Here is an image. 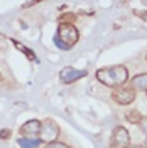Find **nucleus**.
Wrapping results in <instances>:
<instances>
[{"mask_svg":"<svg viewBox=\"0 0 147 148\" xmlns=\"http://www.w3.org/2000/svg\"><path fill=\"white\" fill-rule=\"evenodd\" d=\"M96 79L108 88H119L123 86L129 79V71L123 66H112V67H101L96 71Z\"/></svg>","mask_w":147,"mask_h":148,"instance_id":"obj_1","label":"nucleus"},{"mask_svg":"<svg viewBox=\"0 0 147 148\" xmlns=\"http://www.w3.org/2000/svg\"><path fill=\"white\" fill-rule=\"evenodd\" d=\"M56 37H58V39H59L68 49H71V47L78 42V39H80V32H78V29L74 27L71 22H61V24L58 25Z\"/></svg>","mask_w":147,"mask_h":148,"instance_id":"obj_2","label":"nucleus"},{"mask_svg":"<svg viewBox=\"0 0 147 148\" xmlns=\"http://www.w3.org/2000/svg\"><path fill=\"white\" fill-rule=\"evenodd\" d=\"M58 136H59V126H58V123H56L54 120H44V121H42L39 140L49 145V143L56 141Z\"/></svg>","mask_w":147,"mask_h":148,"instance_id":"obj_3","label":"nucleus"},{"mask_svg":"<svg viewBox=\"0 0 147 148\" xmlns=\"http://www.w3.org/2000/svg\"><path fill=\"white\" fill-rule=\"evenodd\" d=\"M130 147V135L123 126H117L112 133L110 148H129Z\"/></svg>","mask_w":147,"mask_h":148,"instance_id":"obj_4","label":"nucleus"},{"mask_svg":"<svg viewBox=\"0 0 147 148\" xmlns=\"http://www.w3.org/2000/svg\"><path fill=\"white\" fill-rule=\"evenodd\" d=\"M41 121L39 120H29L26 125L20 126V135L22 138H29V140H39L41 135Z\"/></svg>","mask_w":147,"mask_h":148,"instance_id":"obj_5","label":"nucleus"},{"mask_svg":"<svg viewBox=\"0 0 147 148\" xmlns=\"http://www.w3.org/2000/svg\"><path fill=\"white\" fill-rule=\"evenodd\" d=\"M112 98L119 104H130L135 101V91L132 88H120L112 92Z\"/></svg>","mask_w":147,"mask_h":148,"instance_id":"obj_6","label":"nucleus"},{"mask_svg":"<svg viewBox=\"0 0 147 148\" xmlns=\"http://www.w3.org/2000/svg\"><path fill=\"white\" fill-rule=\"evenodd\" d=\"M85 76H86V71H78V69H74V67H64V69L59 73V79L64 84H69V83H74V81L80 79V77H85Z\"/></svg>","mask_w":147,"mask_h":148,"instance_id":"obj_7","label":"nucleus"},{"mask_svg":"<svg viewBox=\"0 0 147 148\" xmlns=\"http://www.w3.org/2000/svg\"><path fill=\"white\" fill-rule=\"evenodd\" d=\"M132 89L135 91H147V74H139L132 79Z\"/></svg>","mask_w":147,"mask_h":148,"instance_id":"obj_8","label":"nucleus"},{"mask_svg":"<svg viewBox=\"0 0 147 148\" xmlns=\"http://www.w3.org/2000/svg\"><path fill=\"white\" fill-rule=\"evenodd\" d=\"M17 143H19V147H22V148H37L39 145H41V140H29V138H20L17 140Z\"/></svg>","mask_w":147,"mask_h":148,"instance_id":"obj_9","label":"nucleus"},{"mask_svg":"<svg viewBox=\"0 0 147 148\" xmlns=\"http://www.w3.org/2000/svg\"><path fill=\"white\" fill-rule=\"evenodd\" d=\"M125 118H127L130 123H137V125H139V123L142 121V118H144V116H142L137 110H129L127 113H125Z\"/></svg>","mask_w":147,"mask_h":148,"instance_id":"obj_10","label":"nucleus"},{"mask_svg":"<svg viewBox=\"0 0 147 148\" xmlns=\"http://www.w3.org/2000/svg\"><path fill=\"white\" fill-rule=\"evenodd\" d=\"M14 44H15V46H17V49H20V51H22L24 54H27V57L31 59V61H37V57L34 56V52H32L31 49H27V47H24L22 44H19V42H15V40H14Z\"/></svg>","mask_w":147,"mask_h":148,"instance_id":"obj_11","label":"nucleus"},{"mask_svg":"<svg viewBox=\"0 0 147 148\" xmlns=\"http://www.w3.org/2000/svg\"><path fill=\"white\" fill-rule=\"evenodd\" d=\"M139 126H140V130H142V133H146L147 135V116L142 118V121L139 123Z\"/></svg>","mask_w":147,"mask_h":148,"instance_id":"obj_12","label":"nucleus"},{"mask_svg":"<svg viewBox=\"0 0 147 148\" xmlns=\"http://www.w3.org/2000/svg\"><path fill=\"white\" fill-rule=\"evenodd\" d=\"M46 148H68L64 143H59V141H53V143H49Z\"/></svg>","mask_w":147,"mask_h":148,"instance_id":"obj_13","label":"nucleus"},{"mask_svg":"<svg viewBox=\"0 0 147 148\" xmlns=\"http://www.w3.org/2000/svg\"><path fill=\"white\" fill-rule=\"evenodd\" d=\"M0 138L2 140H7V138H10V130H2V131H0Z\"/></svg>","mask_w":147,"mask_h":148,"instance_id":"obj_14","label":"nucleus"},{"mask_svg":"<svg viewBox=\"0 0 147 148\" xmlns=\"http://www.w3.org/2000/svg\"><path fill=\"white\" fill-rule=\"evenodd\" d=\"M54 44L59 47V49H63V51H68V47H66L64 44H63V42H61V40H59V39H58L56 36H54Z\"/></svg>","mask_w":147,"mask_h":148,"instance_id":"obj_15","label":"nucleus"},{"mask_svg":"<svg viewBox=\"0 0 147 148\" xmlns=\"http://www.w3.org/2000/svg\"><path fill=\"white\" fill-rule=\"evenodd\" d=\"M59 20H61V22H68V20H69V22H71V20H74V15H71V14H66V15H61V17H59Z\"/></svg>","mask_w":147,"mask_h":148,"instance_id":"obj_16","label":"nucleus"},{"mask_svg":"<svg viewBox=\"0 0 147 148\" xmlns=\"http://www.w3.org/2000/svg\"><path fill=\"white\" fill-rule=\"evenodd\" d=\"M129 148H146V147H144V145H130Z\"/></svg>","mask_w":147,"mask_h":148,"instance_id":"obj_17","label":"nucleus"},{"mask_svg":"<svg viewBox=\"0 0 147 148\" xmlns=\"http://www.w3.org/2000/svg\"><path fill=\"white\" fill-rule=\"evenodd\" d=\"M34 5V2H27V3H24V7H32Z\"/></svg>","mask_w":147,"mask_h":148,"instance_id":"obj_18","label":"nucleus"},{"mask_svg":"<svg viewBox=\"0 0 147 148\" xmlns=\"http://www.w3.org/2000/svg\"><path fill=\"white\" fill-rule=\"evenodd\" d=\"M144 147H146V148H147V140H146V143H144Z\"/></svg>","mask_w":147,"mask_h":148,"instance_id":"obj_19","label":"nucleus"}]
</instances>
